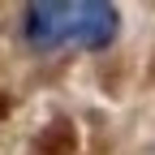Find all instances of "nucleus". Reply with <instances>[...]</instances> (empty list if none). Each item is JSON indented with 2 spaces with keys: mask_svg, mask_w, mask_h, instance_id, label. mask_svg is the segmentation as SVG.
Masks as SVG:
<instances>
[{
  "mask_svg": "<svg viewBox=\"0 0 155 155\" xmlns=\"http://www.w3.org/2000/svg\"><path fill=\"white\" fill-rule=\"evenodd\" d=\"M125 17L108 0H30L17 13V39L35 56L108 52L121 39Z\"/></svg>",
  "mask_w": 155,
  "mask_h": 155,
  "instance_id": "obj_1",
  "label": "nucleus"
}]
</instances>
